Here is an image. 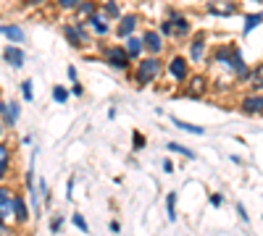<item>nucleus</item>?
<instances>
[{"instance_id": "obj_7", "label": "nucleus", "mask_w": 263, "mask_h": 236, "mask_svg": "<svg viewBox=\"0 0 263 236\" xmlns=\"http://www.w3.org/2000/svg\"><path fill=\"white\" fill-rule=\"evenodd\" d=\"M205 89H208V76H203V74H195V76H190L185 81V94L187 97H203Z\"/></svg>"}, {"instance_id": "obj_10", "label": "nucleus", "mask_w": 263, "mask_h": 236, "mask_svg": "<svg viewBox=\"0 0 263 236\" xmlns=\"http://www.w3.org/2000/svg\"><path fill=\"white\" fill-rule=\"evenodd\" d=\"M3 58H6V63L14 66V68H21V66H24V61H27V55H24V50H21L19 45H8L3 50Z\"/></svg>"}, {"instance_id": "obj_11", "label": "nucleus", "mask_w": 263, "mask_h": 236, "mask_svg": "<svg viewBox=\"0 0 263 236\" xmlns=\"http://www.w3.org/2000/svg\"><path fill=\"white\" fill-rule=\"evenodd\" d=\"M245 84L250 87V92L263 94V63H255L253 68H250V74H247V81H245Z\"/></svg>"}, {"instance_id": "obj_17", "label": "nucleus", "mask_w": 263, "mask_h": 236, "mask_svg": "<svg viewBox=\"0 0 263 236\" xmlns=\"http://www.w3.org/2000/svg\"><path fill=\"white\" fill-rule=\"evenodd\" d=\"M8 171H11V147L0 145V181L8 176Z\"/></svg>"}, {"instance_id": "obj_37", "label": "nucleus", "mask_w": 263, "mask_h": 236, "mask_svg": "<svg viewBox=\"0 0 263 236\" xmlns=\"http://www.w3.org/2000/svg\"><path fill=\"white\" fill-rule=\"evenodd\" d=\"M108 231H111V233H119V231H121V223H119V220H111V223H108Z\"/></svg>"}, {"instance_id": "obj_36", "label": "nucleus", "mask_w": 263, "mask_h": 236, "mask_svg": "<svg viewBox=\"0 0 263 236\" xmlns=\"http://www.w3.org/2000/svg\"><path fill=\"white\" fill-rule=\"evenodd\" d=\"M68 92H71V94H74V97H82V94H84V87H82V84H79V81H74V87H71V89H68Z\"/></svg>"}, {"instance_id": "obj_20", "label": "nucleus", "mask_w": 263, "mask_h": 236, "mask_svg": "<svg viewBox=\"0 0 263 236\" xmlns=\"http://www.w3.org/2000/svg\"><path fill=\"white\" fill-rule=\"evenodd\" d=\"M19 115H21V105L19 102H14V100H11L8 102V113H6V126H14V124H19Z\"/></svg>"}, {"instance_id": "obj_44", "label": "nucleus", "mask_w": 263, "mask_h": 236, "mask_svg": "<svg viewBox=\"0 0 263 236\" xmlns=\"http://www.w3.org/2000/svg\"><path fill=\"white\" fill-rule=\"evenodd\" d=\"M29 3H34V6H37V3H45V0H29Z\"/></svg>"}, {"instance_id": "obj_32", "label": "nucleus", "mask_w": 263, "mask_h": 236, "mask_svg": "<svg viewBox=\"0 0 263 236\" xmlns=\"http://www.w3.org/2000/svg\"><path fill=\"white\" fill-rule=\"evenodd\" d=\"M61 226H63V215L50 218V231H53V233H58V231H61Z\"/></svg>"}, {"instance_id": "obj_2", "label": "nucleus", "mask_w": 263, "mask_h": 236, "mask_svg": "<svg viewBox=\"0 0 263 236\" xmlns=\"http://www.w3.org/2000/svg\"><path fill=\"white\" fill-rule=\"evenodd\" d=\"M103 61H106L111 68H116V71H129V68H132V58L127 55L124 45H111V47H103Z\"/></svg>"}, {"instance_id": "obj_41", "label": "nucleus", "mask_w": 263, "mask_h": 236, "mask_svg": "<svg viewBox=\"0 0 263 236\" xmlns=\"http://www.w3.org/2000/svg\"><path fill=\"white\" fill-rule=\"evenodd\" d=\"M6 113H8V102H6V100H0V115L6 118Z\"/></svg>"}, {"instance_id": "obj_23", "label": "nucleus", "mask_w": 263, "mask_h": 236, "mask_svg": "<svg viewBox=\"0 0 263 236\" xmlns=\"http://www.w3.org/2000/svg\"><path fill=\"white\" fill-rule=\"evenodd\" d=\"M103 16H106V21L119 19V16H121V8H119L116 0H106V6H103Z\"/></svg>"}, {"instance_id": "obj_18", "label": "nucleus", "mask_w": 263, "mask_h": 236, "mask_svg": "<svg viewBox=\"0 0 263 236\" xmlns=\"http://www.w3.org/2000/svg\"><path fill=\"white\" fill-rule=\"evenodd\" d=\"M87 24H90V29H93L95 34H100V37H103V34H108V29H111V27H108V21H106V16H103V14H95V16L90 19Z\"/></svg>"}, {"instance_id": "obj_25", "label": "nucleus", "mask_w": 263, "mask_h": 236, "mask_svg": "<svg viewBox=\"0 0 263 236\" xmlns=\"http://www.w3.org/2000/svg\"><path fill=\"white\" fill-rule=\"evenodd\" d=\"M68 94H71V92H68L66 87H61V84L53 87V100L55 102H68Z\"/></svg>"}, {"instance_id": "obj_1", "label": "nucleus", "mask_w": 263, "mask_h": 236, "mask_svg": "<svg viewBox=\"0 0 263 236\" xmlns=\"http://www.w3.org/2000/svg\"><path fill=\"white\" fill-rule=\"evenodd\" d=\"M161 74H163V61H161V58L147 55V58H142V61H137L134 74H132V81L142 89V87H150L153 81L161 79Z\"/></svg>"}, {"instance_id": "obj_28", "label": "nucleus", "mask_w": 263, "mask_h": 236, "mask_svg": "<svg viewBox=\"0 0 263 236\" xmlns=\"http://www.w3.org/2000/svg\"><path fill=\"white\" fill-rule=\"evenodd\" d=\"M132 147H134V150H145V147H147V139H145L142 132H134V134H132Z\"/></svg>"}, {"instance_id": "obj_45", "label": "nucleus", "mask_w": 263, "mask_h": 236, "mask_svg": "<svg viewBox=\"0 0 263 236\" xmlns=\"http://www.w3.org/2000/svg\"><path fill=\"white\" fill-rule=\"evenodd\" d=\"M0 100H3V92H0Z\"/></svg>"}, {"instance_id": "obj_39", "label": "nucleus", "mask_w": 263, "mask_h": 236, "mask_svg": "<svg viewBox=\"0 0 263 236\" xmlns=\"http://www.w3.org/2000/svg\"><path fill=\"white\" fill-rule=\"evenodd\" d=\"M161 165H163V171H166V173H174V163H171V160H163Z\"/></svg>"}, {"instance_id": "obj_6", "label": "nucleus", "mask_w": 263, "mask_h": 236, "mask_svg": "<svg viewBox=\"0 0 263 236\" xmlns=\"http://www.w3.org/2000/svg\"><path fill=\"white\" fill-rule=\"evenodd\" d=\"M142 45H145V53H147V55L158 58V55L163 53V37H161V32H155V29L145 32V34H142Z\"/></svg>"}, {"instance_id": "obj_30", "label": "nucleus", "mask_w": 263, "mask_h": 236, "mask_svg": "<svg viewBox=\"0 0 263 236\" xmlns=\"http://www.w3.org/2000/svg\"><path fill=\"white\" fill-rule=\"evenodd\" d=\"M58 3V8H66V11H76L79 6L84 3V0H55Z\"/></svg>"}, {"instance_id": "obj_13", "label": "nucleus", "mask_w": 263, "mask_h": 236, "mask_svg": "<svg viewBox=\"0 0 263 236\" xmlns=\"http://www.w3.org/2000/svg\"><path fill=\"white\" fill-rule=\"evenodd\" d=\"M205 58V34L200 32V34H195V40H192V45H190V58L187 61L190 63H200Z\"/></svg>"}, {"instance_id": "obj_46", "label": "nucleus", "mask_w": 263, "mask_h": 236, "mask_svg": "<svg viewBox=\"0 0 263 236\" xmlns=\"http://www.w3.org/2000/svg\"><path fill=\"white\" fill-rule=\"evenodd\" d=\"M255 3H263V0H255Z\"/></svg>"}, {"instance_id": "obj_16", "label": "nucleus", "mask_w": 263, "mask_h": 236, "mask_svg": "<svg viewBox=\"0 0 263 236\" xmlns=\"http://www.w3.org/2000/svg\"><path fill=\"white\" fill-rule=\"evenodd\" d=\"M171 124H174L179 132H187V134H195V137H203V134H205V129H203V126H192V124L182 121V118H177V115H171Z\"/></svg>"}, {"instance_id": "obj_19", "label": "nucleus", "mask_w": 263, "mask_h": 236, "mask_svg": "<svg viewBox=\"0 0 263 236\" xmlns=\"http://www.w3.org/2000/svg\"><path fill=\"white\" fill-rule=\"evenodd\" d=\"M168 152H177V155H182V158H187V160H195L198 158V152L195 150H190V147H185V145H179V142H168Z\"/></svg>"}, {"instance_id": "obj_34", "label": "nucleus", "mask_w": 263, "mask_h": 236, "mask_svg": "<svg viewBox=\"0 0 263 236\" xmlns=\"http://www.w3.org/2000/svg\"><path fill=\"white\" fill-rule=\"evenodd\" d=\"M234 207H237V215H239V218H242V223H250V215H247V210H245V205H242V202H237Z\"/></svg>"}, {"instance_id": "obj_42", "label": "nucleus", "mask_w": 263, "mask_h": 236, "mask_svg": "<svg viewBox=\"0 0 263 236\" xmlns=\"http://www.w3.org/2000/svg\"><path fill=\"white\" fill-rule=\"evenodd\" d=\"M229 160H232V163H234V165H242V158H239V155H232V158H229Z\"/></svg>"}, {"instance_id": "obj_35", "label": "nucleus", "mask_w": 263, "mask_h": 236, "mask_svg": "<svg viewBox=\"0 0 263 236\" xmlns=\"http://www.w3.org/2000/svg\"><path fill=\"white\" fill-rule=\"evenodd\" d=\"M211 205H213V207H221V205H224V194L213 192V194H211Z\"/></svg>"}, {"instance_id": "obj_9", "label": "nucleus", "mask_w": 263, "mask_h": 236, "mask_svg": "<svg viewBox=\"0 0 263 236\" xmlns=\"http://www.w3.org/2000/svg\"><path fill=\"white\" fill-rule=\"evenodd\" d=\"M168 16H171V19H168V24H171V29H174V37H179V40L190 37V32H192L190 21H187L185 16H182V14H177V11H171Z\"/></svg>"}, {"instance_id": "obj_24", "label": "nucleus", "mask_w": 263, "mask_h": 236, "mask_svg": "<svg viewBox=\"0 0 263 236\" xmlns=\"http://www.w3.org/2000/svg\"><path fill=\"white\" fill-rule=\"evenodd\" d=\"M166 218L171 223L177 220V192H168L166 194Z\"/></svg>"}, {"instance_id": "obj_26", "label": "nucleus", "mask_w": 263, "mask_h": 236, "mask_svg": "<svg viewBox=\"0 0 263 236\" xmlns=\"http://www.w3.org/2000/svg\"><path fill=\"white\" fill-rule=\"evenodd\" d=\"M71 220H74V226H76L79 231H82V233H90V226H87V220H84V215H82V212H74V215H71Z\"/></svg>"}, {"instance_id": "obj_12", "label": "nucleus", "mask_w": 263, "mask_h": 236, "mask_svg": "<svg viewBox=\"0 0 263 236\" xmlns=\"http://www.w3.org/2000/svg\"><path fill=\"white\" fill-rule=\"evenodd\" d=\"M124 50H127V55L132 58V63L142 61V53H145V45H142V37H137V34H132V37L127 40V45H124Z\"/></svg>"}, {"instance_id": "obj_22", "label": "nucleus", "mask_w": 263, "mask_h": 236, "mask_svg": "<svg viewBox=\"0 0 263 236\" xmlns=\"http://www.w3.org/2000/svg\"><path fill=\"white\" fill-rule=\"evenodd\" d=\"M95 14H98V8H95V3H93V0H84V3L76 8V19H87V21H90V19H93Z\"/></svg>"}, {"instance_id": "obj_29", "label": "nucleus", "mask_w": 263, "mask_h": 236, "mask_svg": "<svg viewBox=\"0 0 263 236\" xmlns=\"http://www.w3.org/2000/svg\"><path fill=\"white\" fill-rule=\"evenodd\" d=\"M11 202H14V192H11V186H0V207L11 205Z\"/></svg>"}, {"instance_id": "obj_8", "label": "nucleus", "mask_w": 263, "mask_h": 236, "mask_svg": "<svg viewBox=\"0 0 263 236\" xmlns=\"http://www.w3.org/2000/svg\"><path fill=\"white\" fill-rule=\"evenodd\" d=\"M137 24H140V19H137L134 14L121 16L119 24H116V37H119V40H129L132 34H137Z\"/></svg>"}, {"instance_id": "obj_31", "label": "nucleus", "mask_w": 263, "mask_h": 236, "mask_svg": "<svg viewBox=\"0 0 263 236\" xmlns=\"http://www.w3.org/2000/svg\"><path fill=\"white\" fill-rule=\"evenodd\" d=\"M37 189H40V194L45 197V202H48V199H50V189H48V181H45V179H40V181H37Z\"/></svg>"}, {"instance_id": "obj_21", "label": "nucleus", "mask_w": 263, "mask_h": 236, "mask_svg": "<svg viewBox=\"0 0 263 236\" xmlns=\"http://www.w3.org/2000/svg\"><path fill=\"white\" fill-rule=\"evenodd\" d=\"M260 24H263V14H247V16H245V27H242V34L247 37V34L253 32L255 27H260Z\"/></svg>"}, {"instance_id": "obj_40", "label": "nucleus", "mask_w": 263, "mask_h": 236, "mask_svg": "<svg viewBox=\"0 0 263 236\" xmlns=\"http://www.w3.org/2000/svg\"><path fill=\"white\" fill-rule=\"evenodd\" d=\"M66 74H68V79H71V81H76V68H74V66H68Z\"/></svg>"}, {"instance_id": "obj_38", "label": "nucleus", "mask_w": 263, "mask_h": 236, "mask_svg": "<svg viewBox=\"0 0 263 236\" xmlns=\"http://www.w3.org/2000/svg\"><path fill=\"white\" fill-rule=\"evenodd\" d=\"M66 197H68V199L74 197V176H71V179H68V189H66Z\"/></svg>"}, {"instance_id": "obj_27", "label": "nucleus", "mask_w": 263, "mask_h": 236, "mask_svg": "<svg viewBox=\"0 0 263 236\" xmlns=\"http://www.w3.org/2000/svg\"><path fill=\"white\" fill-rule=\"evenodd\" d=\"M21 94H24V102H32L34 100V89H32V79L21 81Z\"/></svg>"}, {"instance_id": "obj_15", "label": "nucleus", "mask_w": 263, "mask_h": 236, "mask_svg": "<svg viewBox=\"0 0 263 236\" xmlns=\"http://www.w3.org/2000/svg\"><path fill=\"white\" fill-rule=\"evenodd\" d=\"M14 220L16 223H27L29 220V205L24 202L21 194H14Z\"/></svg>"}, {"instance_id": "obj_14", "label": "nucleus", "mask_w": 263, "mask_h": 236, "mask_svg": "<svg viewBox=\"0 0 263 236\" xmlns=\"http://www.w3.org/2000/svg\"><path fill=\"white\" fill-rule=\"evenodd\" d=\"M0 34H3V37H8L11 45H19V42L27 40V34H24V29H21L19 24H3V27H0Z\"/></svg>"}, {"instance_id": "obj_33", "label": "nucleus", "mask_w": 263, "mask_h": 236, "mask_svg": "<svg viewBox=\"0 0 263 236\" xmlns=\"http://www.w3.org/2000/svg\"><path fill=\"white\" fill-rule=\"evenodd\" d=\"M161 37H174V29H171L168 19H166V21H161Z\"/></svg>"}, {"instance_id": "obj_5", "label": "nucleus", "mask_w": 263, "mask_h": 236, "mask_svg": "<svg viewBox=\"0 0 263 236\" xmlns=\"http://www.w3.org/2000/svg\"><path fill=\"white\" fill-rule=\"evenodd\" d=\"M239 110H242L245 115H263V94H258V92L242 94V100H239Z\"/></svg>"}, {"instance_id": "obj_4", "label": "nucleus", "mask_w": 263, "mask_h": 236, "mask_svg": "<svg viewBox=\"0 0 263 236\" xmlns=\"http://www.w3.org/2000/svg\"><path fill=\"white\" fill-rule=\"evenodd\" d=\"M63 34H66V40H68V45H71V47H84V45H90V32L82 27V21L66 24Z\"/></svg>"}, {"instance_id": "obj_3", "label": "nucleus", "mask_w": 263, "mask_h": 236, "mask_svg": "<svg viewBox=\"0 0 263 236\" xmlns=\"http://www.w3.org/2000/svg\"><path fill=\"white\" fill-rule=\"evenodd\" d=\"M166 71H168V76L174 79L177 84H179V81L185 84V81L192 76V74H190V61H187L185 55H171L168 63H166Z\"/></svg>"}, {"instance_id": "obj_43", "label": "nucleus", "mask_w": 263, "mask_h": 236, "mask_svg": "<svg viewBox=\"0 0 263 236\" xmlns=\"http://www.w3.org/2000/svg\"><path fill=\"white\" fill-rule=\"evenodd\" d=\"M3 132H6V124L0 121V139H3Z\"/></svg>"}]
</instances>
